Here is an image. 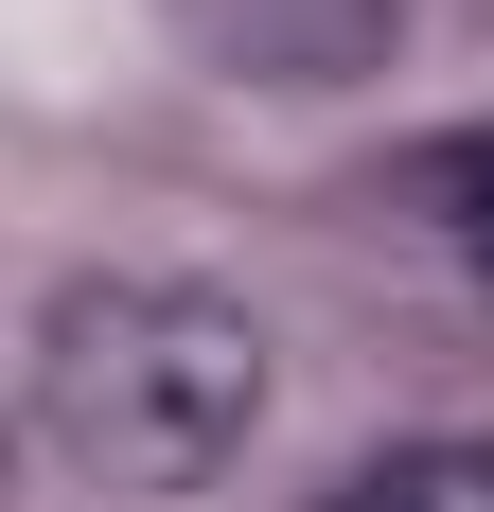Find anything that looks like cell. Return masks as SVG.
Masks as SVG:
<instances>
[{
    "label": "cell",
    "instance_id": "obj_1",
    "mask_svg": "<svg viewBox=\"0 0 494 512\" xmlns=\"http://www.w3.org/2000/svg\"><path fill=\"white\" fill-rule=\"evenodd\" d=\"M265 318L230 283H177V265H89L36 301V354H18V407L89 495H212V477L265 442Z\"/></svg>",
    "mask_w": 494,
    "mask_h": 512
},
{
    "label": "cell",
    "instance_id": "obj_2",
    "mask_svg": "<svg viewBox=\"0 0 494 512\" xmlns=\"http://www.w3.org/2000/svg\"><path fill=\"white\" fill-rule=\"evenodd\" d=\"M177 53H195L212 89H265V106H318V89H371L406 36H424V0H159Z\"/></svg>",
    "mask_w": 494,
    "mask_h": 512
},
{
    "label": "cell",
    "instance_id": "obj_3",
    "mask_svg": "<svg viewBox=\"0 0 494 512\" xmlns=\"http://www.w3.org/2000/svg\"><path fill=\"white\" fill-rule=\"evenodd\" d=\"M371 212H389L406 248H442V265H494V106L389 142V159H371Z\"/></svg>",
    "mask_w": 494,
    "mask_h": 512
},
{
    "label": "cell",
    "instance_id": "obj_4",
    "mask_svg": "<svg viewBox=\"0 0 494 512\" xmlns=\"http://www.w3.org/2000/svg\"><path fill=\"white\" fill-rule=\"evenodd\" d=\"M300 512H494V442H459V424H424V442H371V460H336Z\"/></svg>",
    "mask_w": 494,
    "mask_h": 512
}]
</instances>
